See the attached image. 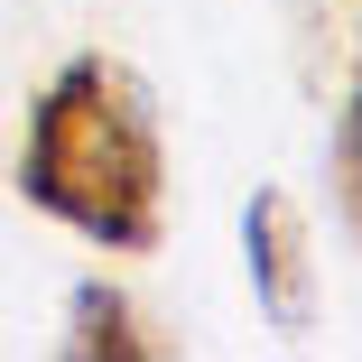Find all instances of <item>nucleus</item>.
<instances>
[{
    "label": "nucleus",
    "instance_id": "20e7f679",
    "mask_svg": "<svg viewBox=\"0 0 362 362\" xmlns=\"http://www.w3.org/2000/svg\"><path fill=\"white\" fill-rule=\"evenodd\" d=\"M334 186H344V214H353V233H362V84L334 121Z\"/></svg>",
    "mask_w": 362,
    "mask_h": 362
},
{
    "label": "nucleus",
    "instance_id": "f03ea898",
    "mask_svg": "<svg viewBox=\"0 0 362 362\" xmlns=\"http://www.w3.org/2000/svg\"><path fill=\"white\" fill-rule=\"evenodd\" d=\"M242 260H251L260 316L279 334H307V316H316V260H307V214L288 204L279 186H260L251 214H242Z\"/></svg>",
    "mask_w": 362,
    "mask_h": 362
},
{
    "label": "nucleus",
    "instance_id": "f257e3e1",
    "mask_svg": "<svg viewBox=\"0 0 362 362\" xmlns=\"http://www.w3.org/2000/svg\"><path fill=\"white\" fill-rule=\"evenodd\" d=\"M19 195L47 223L84 233L103 251H158L168 233V139L130 65L65 56L47 93L28 103L19 139Z\"/></svg>",
    "mask_w": 362,
    "mask_h": 362
},
{
    "label": "nucleus",
    "instance_id": "7ed1b4c3",
    "mask_svg": "<svg viewBox=\"0 0 362 362\" xmlns=\"http://www.w3.org/2000/svg\"><path fill=\"white\" fill-rule=\"evenodd\" d=\"M65 353H75V362H158L168 344L149 334V316H139L121 288L84 279L75 298H65Z\"/></svg>",
    "mask_w": 362,
    "mask_h": 362
}]
</instances>
